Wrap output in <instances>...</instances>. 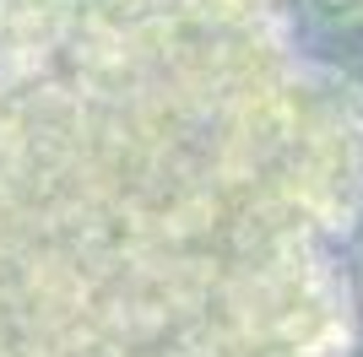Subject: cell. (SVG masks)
Returning <instances> with one entry per match:
<instances>
[{
  "instance_id": "7a4b0ae2",
  "label": "cell",
  "mask_w": 363,
  "mask_h": 357,
  "mask_svg": "<svg viewBox=\"0 0 363 357\" xmlns=\"http://www.w3.org/2000/svg\"><path fill=\"white\" fill-rule=\"evenodd\" d=\"M303 16L320 28H363V0H303Z\"/></svg>"
},
{
  "instance_id": "6da1fadb",
  "label": "cell",
  "mask_w": 363,
  "mask_h": 357,
  "mask_svg": "<svg viewBox=\"0 0 363 357\" xmlns=\"http://www.w3.org/2000/svg\"><path fill=\"white\" fill-rule=\"evenodd\" d=\"M358 238L288 0H0V357H352Z\"/></svg>"
}]
</instances>
